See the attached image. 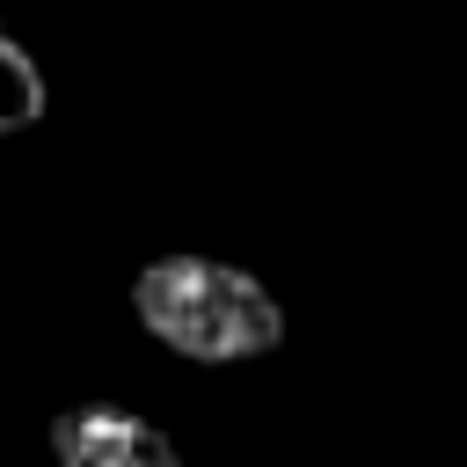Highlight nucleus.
Returning a JSON list of instances; mask_svg holds the SVG:
<instances>
[{"mask_svg": "<svg viewBox=\"0 0 467 467\" xmlns=\"http://www.w3.org/2000/svg\"><path fill=\"white\" fill-rule=\"evenodd\" d=\"M44 117V73H36V58L0 29V139L7 131H29Z\"/></svg>", "mask_w": 467, "mask_h": 467, "instance_id": "3", "label": "nucleus"}, {"mask_svg": "<svg viewBox=\"0 0 467 467\" xmlns=\"http://www.w3.org/2000/svg\"><path fill=\"white\" fill-rule=\"evenodd\" d=\"M131 314L146 336L190 365H248L285 343L277 292L219 255H161L131 277Z\"/></svg>", "mask_w": 467, "mask_h": 467, "instance_id": "1", "label": "nucleus"}, {"mask_svg": "<svg viewBox=\"0 0 467 467\" xmlns=\"http://www.w3.org/2000/svg\"><path fill=\"white\" fill-rule=\"evenodd\" d=\"M51 452H58V467H182V452L161 423H146L131 409H109V401L58 409Z\"/></svg>", "mask_w": 467, "mask_h": 467, "instance_id": "2", "label": "nucleus"}]
</instances>
